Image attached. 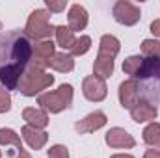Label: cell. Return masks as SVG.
Masks as SVG:
<instances>
[{
    "instance_id": "obj_23",
    "label": "cell",
    "mask_w": 160,
    "mask_h": 158,
    "mask_svg": "<svg viewBox=\"0 0 160 158\" xmlns=\"http://www.w3.org/2000/svg\"><path fill=\"white\" fill-rule=\"evenodd\" d=\"M89 48H91V37L89 36H80V37H77L73 48L69 52H71V56H84Z\"/></svg>"
},
{
    "instance_id": "obj_9",
    "label": "cell",
    "mask_w": 160,
    "mask_h": 158,
    "mask_svg": "<svg viewBox=\"0 0 160 158\" xmlns=\"http://www.w3.org/2000/svg\"><path fill=\"white\" fill-rule=\"evenodd\" d=\"M106 123H108L106 114H104V112H101V110H95V112L88 114L84 119L77 121V123H75V130H77L78 134H91V132H95V130L102 128Z\"/></svg>"
},
{
    "instance_id": "obj_8",
    "label": "cell",
    "mask_w": 160,
    "mask_h": 158,
    "mask_svg": "<svg viewBox=\"0 0 160 158\" xmlns=\"http://www.w3.org/2000/svg\"><path fill=\"white\" fill-rule=\"evenodd\" d=\"M54 47H56V45L50 39L38 41V43L32 47V62H30V65H32V67H38V69L48 67V62H50L52 56L56 54V52H54Z\"/></svg>"
},
{
    "instance_id": "obj_16",
    "label": "cell",
    "mask_w": 160,
    "mask_h": 158,
    "mask_svg": "<svg viewBox=\"0 0 160 158\" xmlns=\"http://www.w3.org/2000/svg\"><path fill=\"white\" fill-rule=\"evenodd\" d=\"M22 119L26 121V125L34 126V128H39L43 130L47 125H48V114L43 110V108H24L22 110Z\"/></svg>"
},
{
    "instance_id": "obj_29",
    "label": "cell",
    "mask_w": 160,
    "mask_h": 158,
    "mask_svg": "<svg viewBox=\"0 0 160 158\" xmlns=\"http://www.w3.org/2000/svg\"><path fill=\"white\" fill-rule=\"evenodd\" d=\"M15 158H32V156H30V155L22 149V151H19V153H17V156H15Z\"/></svg>"
},
{
    "instance_id": "obj_4",
    "label": "cell",
    "mask_w": 160,
    "mask_h": 158,
    "mask_svg": "<svg viewBox=\"0 0 160 158\" xmlns=\"http://www.w3.org/2000/svg\"><path fill=\"white\" fill-rule=\"evenodd\" d=\"M56 32V26L50 24V13L47 9H34L28 15L26 26H24V34L28 39L34 41H47L50 39V36Z\"/></svg>"
},
{
    "instance_id": "obj_24",
    "label": "cell",
    "mask_w": 160,
    "mask_h": 158,
    "mask_svg": "<svg viewBox=\"0 0 160 158\" xmlns=\"http://www.w3.org/2000/svg\"><path fill=\"white\" fill-rule=\"evenodd\" d=\"M48 13H62L67 7V0H45Z\"/></svg>"
},
{
    "instance_id": "obj_31",
    "label": "cell",
    "mask_w": 160,
    "mask_h": 158,
    "mask_svg": "<svg viewBox=\"0 0 160 158\" xmlns=\"http://www.w3.org/2000/svg\"><path fill=\"white\" fill-rule=\"evenodd\" d=\"M153 147H155V151H158V153H160V138L155 141V145H153Z\"/></svg>"
},
{
    "instance_id": "obj_30",
    "label": "cell",
    "mask_w": 160,
    "mask_h": 158,
    "mask_svg": "<svg viewBox=\"0 0 160 158\" xmlns=\"http://www.w3.org/2000/svg\"><path fill=\"white\" fill-rule=\"evenodd\" d=\"M110 158H134L132 155H127V153H119V155H112Z\"/></svg>"
},
{
    "instance_id": "obj_33",
    "label": "cell",
    "mask_w": 160,
    "mask_h": 158,
    "mask_svg": "<svg viewBox=\"0 0 160 158\" xmlns=\"http://www.w3.org/2000/svg\"><path fill=\"white\" fill-rule=\"evenodd\" d=\"M0 158H2V153H0Z\"/></svg>"
},
{
    "instance_id": "obj_2",
    "label": "cell",
    "mask_w": 160,
    "mask_h": 158,
    "mask_svg": "<svg viewBox=\"0 0 160 158\" xmlns=\"http://www.w3.org/2000/svg\"><path fill=\"white\" fill-rule=\"evenodd\" d=\"M132 80L138 84V91L143 101L151 104L160 102V58L143 56V62Z\"/></svg>"
},
{
    "instance_id": "obj_10",
    "label": "cell",
    "mask_w": 160,
    "mask_h": 158,
    "mask_svg": "<svg viewBox=\"0 0 160 158\" xmlns=\"http://www.w3.org/2000/svg\"><path fill=\"white\" fill-rule=\"evenodd\" d=\"M104 141L114 147V149H132L136 145V140L132 138V134H128L125 128L121 126H114L106 132L104 136Z\"/></svg>"
},
{
    "instance_id": "obj_19",
    "label": "cell",
    "mask_w": 160,
    "mask_h": 158,
    "mask_svg": "<svg viewBox=\"0 0 160 158\" xmlns=\"http://www.w3.org/2000/svg\"><path fill=\"white\" fill-rule=\"evenodd\" d=\"M0 145H13L19 151H22V141H21V136L11 130V128H0Z\"/></svg>"
},
{
    "instance_id": "obj_20",
    "label": "cell",
    "mask_w": 160,
    "mask_h": 158,
    "mask_svg": "<svg viewBox=\"0 0 160 158\" xmlns=\"http://www.w3.org/2000/svg\"><path fill=\"white\" fill-rule=\"evenodd\" d=\"M140 48L145 58H160V39H143Z\"/></svg>"
},
{
    "instance_id": "obj_21",
    "label": "cell",
    "mask_w": 160,
    "mask_h": 158,
    "mask_svg": "<svg viewBox=\"0 0 160 158\" xmlns=\"http://www.w3.org/2000/svg\"><path fill=\"white\" fill-rule=\"evenodd\" d=\"M143 141L147 143V145H155V141L160 138V123H157V121H153V123H149L145 128H143Z\"/></svg>"
},
{
    "instance_id": "obj_3",
    "label": "cell",
    "mask_w": 160,
    "mask_h": 158,
    "mask_svg": "<svg viewBox=\"0 0 160 158\" xmlns=\"http://www.w3.org/2000/svg\"><path fill=\"white\" fill-rule=\"evenodd\" d=\"M73 86L71 84H62L58 89L54 91H47V93H41L38 97V104L48 114H60L63 110H67L73 102Z\"/></svg>"
},
{
    "instance_id": "obj_1",
    "label": "cell",
    "mask_w": 160,
    "mask_h": 158,
    "mask_svg": "<svg viewBox=\"0 0 160 158\" xmlns=\"http://www.w3.org/2000/svg\"><path fill=\"white\" fill-rule=\"evenodd\" d=\"M32 62V43L21 30L0 34V84L6 89H17Z\"/></svg>"
},
{
    "instance_id": "obj_5",
    "label": "cell",
    "mask_w": 160,
    "mask_h": 158,
    "mask_svg": "<svg viewBox=\"0 0 160 158\" xmlns=\"http://www.w3.org/2000/svg\"><path fill=\"white\" fill-rule=\"evenodd\" d=\"M52 84H54V77L52 75H48L45 69H38V67L28 65V69H26L24 77L21 78L17 89L24 97H36V95H39L43 89L50 87Z\"/></svg>"
},
{
    "instance_id": "obj_7",
    "label": "cell",
    "mask_w": 160,
    "mask_h": 158,
    "mask_svg": "<svg viewBox=\"0 0 160 158\" xmlns=\"http://www.w3.org/2000/svg\"><path fill=\"white\" fill-rule=\"evenodd\" d=\"M82 93H84V97L88 101L101 102L108 95V86H106V82L102 78H99L95 75H89V77H86L82 80Z\"/></svg>"
},
{
    "instance_id": "obj_26",
    "label": "cell",
    "mask_w": 160,
    "mask_h": 158,
    "mask_svg": "<svg viewBox=\"0 0 160 158\" xmlns=\"http://www.w3.org/2000/svg\"><path fill=\"white\" fill-rule=\"evenodd\" d=\"M48 158H69V149L65 145H52L48 149Z\"/></svg>"
},
{
    "instance_id": "obj_32",
    "label": "cell",
    "mask_w": 160,
    "mask_h": 158,
    "mask_svg": "<svg viewBox=\"0 0 160 158\" xmlns=\"http://www.w3.org/2000/svg\"><path fill=\"white\" fill-rule=\"evenodd\" d=\"M0 30H2V21H0Z\"/></svg>"
},
{
    "instance_id": "obj_14",
    "label": "cell",
    "mask_w": 160,
    "mask_h": 158,
    "mask_svg": "<svg viewBox=\"0 0 160 158\" xmlns=\"http://www.w3.org/2000/svg\"><path fill=\"white\" fill-rule=\"evenodd\" d=\"M21 134H22V140L28 143V147H30V149H36V151L43 149V147L47 145V141H48V134H47L45 130L34 128V126H30V125H24L22 130H21Z\"/></svg>"
},
{
    "instance_id": "obj_17",
    "label": "cell",
    "mask_w": 160,
    "mask_h": 158,
    "mask_svg": "<svg viewBox=\"0 0 160 158\" xmlns=\"http://www.w3.org/2000/svg\"><path fill=\"white\" fill-rule=\"evenodd\" d=\"M48 67L58 71V73H71L75 69V60L67 52H56L52 56V60L48 62Z\"/></svg>"
},
{
    "instance_id": "obj_12",
    "label": "cell",
    "mask_w": 160,
    "mask_h": 158,
    "mask_svg": "<svg viewBox=\"0 0 160 158\" xmlns=\"http://www.w3.org/2000/svg\"><path fill=\"white\" fill-rule=\"evenodd\" d=\"M121 43L116 36L112 34H104L101 37L99 43V54H97V60H106V62H114L116 56L119 54Z\"/></svg>"
},
{
    "instance_id": "obj_6",
    "label": "cell",
    "mask_w": 160,
    "mask_h": 158,
    "mask_svg": "<svg viewBox=\"0 0 160 158\" xmlns=\"http://www.w3.org/2000/svg\"><path fill=\"white\" fill-rule=\"evenodd\" d=\"M112 13H114V19H116L119 24H123V26H134V24L140 22V19H142L140 7H138L136 4L128 2V0H118V2L114 4Z\"/></svg>"
},
{
    "instance_id": "obj_13",
    "label": "cell",
    "mask_w": 160,
    "mask_h": 158,
    "mask_svg": "<svg viewBox=\"0 0 160 158\" xmlns=\"http://www.w3.org/2000/svg\"><path fill=\"white\" fill-rule=\"evenodd\" d=\"M158 116V108L147 101H138L134 104V108H130V117L136 123H147V121H155Z\"/></svg>"
},
{
    "instance_id": "obj_18",
    "label": "cell",
    "mask_w": 160,
    "mask_h": 158,
    "mask_svg": "<svg viewBox=\"0 0 160 158\" xmlns=\"http://www.w3.org/2000/svg\"><path fill=\"white\" fill-rule=\"evenodd\" d=\"M54 36H56V43H58L63 50H71L73 45H75V41H77L75 34L71 32V28H69V26H63V24L56 26Z\"/></svg>"
},
{
    "instance_id": "obj_15",
    "label": "cell",
    "mask_w": 160,
    "mask_h": 158,
    "mask_svg": "<svg viewBox=\"0 0 160 158\" xmlns=\"http://www.w3.org/2000/svg\"><path fill=\"white\" fill-rule=\"evenodd\" d=\"M67 26L71 28V32H80L88 26V9L80 4H73L69 7V15H67Z\"/></svg>"
},
{
    "instance_id": "obj_22",
    "label": "cell",
    "mask_w": 160,
    "mask_h": 158,
    "mask_svg": "<svg viewBox=\"0 0 160 158\" xmlns=\"http://www.w3.org/2000/svg\"><path fill=\"white\" fill-rule=\"evenodd\" d=\"M142 62H143V56H128V58L123 62V73L128 75L130 78H134V75L138 73Z\"/></svg>"
},
{
    "instance_id": "obj_27",
    "label": "cell",
    "mask_w": 160,
    "mask_h": 158,
    "mask_svg": "<svg viewBox=\"0 0 160 158\" xmlns=\"http://www.w3.org/2000/svg\"><path fill=\"white\" fill-rule=\"evenodd\" d=\"M149 28H151V34H153L155 37H160V19H157V21H153Z\"/></svg>"
},
{
    "instance_id": "obj_28",
    "label": "cell",
    "mask_w": 160,
    "mask_h": 158,
    "mask_svg": "<svg viewBox=\"0 0 160 158\" xmlns=\"http://www.w3.org/2000/svg\"><path fill=\"white\" fill-rule=\"evenodd\" d=\"M143 158H160V153L155 151V149H147L145 155H143Z\"/></svg>"
},
{
    "instance_id": "obj_11",
    "label": "cell",
    "mask_w": 160,
    "mask_h": 158,
    "mask_svg": "<svg viewBox=\"0 0 160 158\" xmlns=\"http://www.w3.org/2000/svg\"><path fill=\"white\" fill-rule=\"evenodd\" d=\"M118 95H119V102L123 108L130 110L134 108V104L140 101V91H138V84L132 78L125 80L119 84V89H118Z\"/></svg>"
},
{
    "instance_id": "obj_25",
    "label": "cell",
    "mask_w": 160,
    "mask_h": 158,
    "mask_svg": "<svg viewBox=\"0 0 160 158\" xmlns=\"http://www.w3.org/2000/svg\"><path fill=\"white\" fill-rule=\"evenodd\" d=\"M11 110V95L6 87H0V114H6Z\"/></svg>"
}]
</instances>
